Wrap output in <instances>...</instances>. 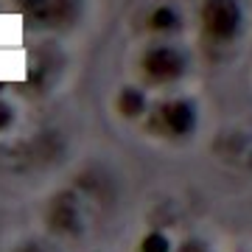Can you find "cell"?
<instances>
[{"instance_id": "1", "label": "cell", "mask_w": 252, "mask_h": 252, "mask_svg": "<svg viewBox=\"0 0 252 252\" xmlns=\"http://www.w3.org/2000/svg\"><path fill=\"white\" fill-rule=\"evenodd\" d=\"M238 0H205L202 6V34L210 42H233L241 31Z\"/></svg>"}, {"instance_id": "8", "label": "cell", "mask_w": 252, "mask_h": 252, "mask_svg": "<svg viewBox=\"0 0 252 252\" xmlns=\"http://www.w3.org/2000/svg\"><path fill=\"white\" fill-rule=\"evenodd\" d=\"M140 250L143 252H171V241H168V235L162 233H149L140 244Z\"/></svg>"}, {"instance_id": "10", "label": "cell", "mask_w": 252, "mask_h": 252, "mask_svg": "<svg viewBox=\"0 0 252 252\" xmlns=\"http://www.w3.org/2000/svg\"><path fill=\"white\" fill-rule=\"evenodd\" d=\"M180 252H207L205 247H202V244H196V241H190V244H185V247H182Z\"/></svg>"}, {"instance_id": "7", "label": "cell", "mask_w": 252, "mask_h": 252, "mask_svg": "<svg viewBox=\"0 0 252 252\" xmlns=\"http://www.w3.org/2000/svg\"><path fill=\"white\" fill-rule=\"evenodd\" d=\"M118 109L124 115H140L146 109V95L137 87H126L121 95H118Z\"/></svg>"}, {"instance_id": "5", "label": "cell", "mask_w": 252, "mask_h": 252, "mask_svg": "<svg viewBox=\"0 0 252 252\" xmlns=\"http://www.w3.org/2000/svg\"><path fill=\"white\" fill-rule=\"evenodd\" d=\"M51 227L56 233H76L79 230V205L73 193H59L51 205Z\"/></svg>"}, {"instance_id": "3", "label": "cell", "mask_w": 252, "mask_h": 252, "mask_svg": "<svg viewBox=\"0 0 252 252\" xmlns=\"http://www.w3.org/2000/svg\"><path fill=\"white\" fill-rule=\"evenodd\" d=\"M152 126H162L168 135H188L196 126V107L190 101H168L160 104L157 115L152 118Z\"/></svg>"}, {"instance_id": "9", "label": "cell", "mask_w": 252, "mask_h": 252, "mask_svg": "<svg viewBox=\"0 0 252 252\" xmlns=\"http://www.w3.org/2000/svg\"><path fill=\"white\" fill-rule=\"evenodd\" d=\"M11 118H14L11 107H9V104H3V101H0V132H3V129H6V126L11 124Z\"/></svg>"}, {"instance_id": "6", "label": "cell", "mask_w": 252, "mask_h": 252, "mask_svg": "<svg viewBox=\"0 0 252 252\" xmlns=\"http://www.w3.org/2000/svg\"><path fill=\"white\" fill-rule=\"evenodd\" d=\"M177 26H180V14H177V9H171V6H157V9L149 14V28H152V31L168 34V31H174Z\"/></svg>"}, {"instance_id": "11", "label": "cell", "mask_w": 252, "mask_h": 252, "mask_svg": "<svg viewBox=\"0 0 252 252\" xmlns=\"http://www.w3.org/2000/svg\"><path fill=\"white\" fill-rule=\"evenodd\" d=\"M17 252H42L39 247H34V244H26V247H20Z\"/></svg>"}, {"instance_id": "2", "label": "cell", "mask_w": 252, "mask_h": 252, "mask_svg": "<svg viewBox=\"0 0 252 252\" xmlns=\"http://www.w3.org/2000/svg\"><path fill=\"white\" fill-rule=\"evenodd\" d=\"M140 67H143L149 81L165 84V81L180 79L182 73H185V56L171 45H157V48H149V51H146Z\"/></svg>"}, {"instance_id": "4", "label": "cell", "mask_w": 252, "mask_h": 252, "mask_svg": "<svg viewBox=\"0 0 252 252\" xmlns=\"http://www.w3.org/2000/svg\"><path fill=\"white\" fill-rule=\"evenodd\" d=\"M23 11L39 26H59L76 14V0H23Z\"/></svg>"}]
</instances>
